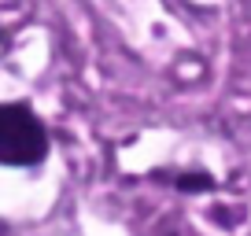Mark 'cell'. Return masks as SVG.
<instances>
[{
	"instance_id": "obj_1",
	"label": "cell",
	"mask_w": 251,
	"mask_h": 236,
	"mask_svg": "<svg viewBox=\"0 0 251 236\" xmlns=\"http://www.w3.org/2000/svg\"><path fill=\"white\" fill-rule=\"evenodd\" d=\"M48 151V133L30 107L0 103V163L4 166H33Z\"/></svg>"
}]
</instances>
